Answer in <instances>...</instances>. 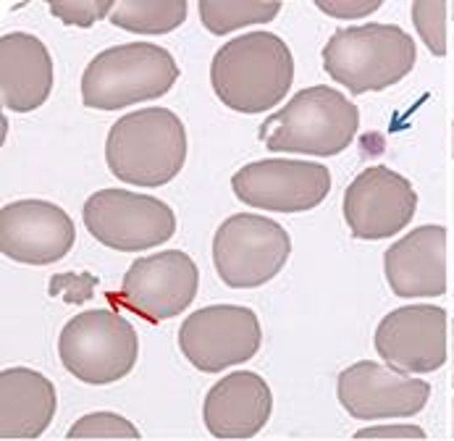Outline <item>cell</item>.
<instances>
[{
  "label": "cell",
  "instance_id": "cell-3",
  "mask_svg": "<svg viewBox=\"0 0 454 441\" xmlns=\"http://www.w3.org/2000/svg\"><path fill=\"white\" fill-rule=\"evenodd\" d=\"M360 129L357 106L339 90L316 84L297 92L260 126V142L270 153L331 158L344 153Z\"/></svg>",
  "mask_w": 454,
  "mask_h": 441
},
{
  "label": "cell",
  "instance_id": "cell-23",
  "mask_svg": "<svg viewBox=\"0 0 454 441\" xmlns=\"http://www.w3.org/2000/svg\"><path fill=\"white\" fill-rule=\"evenodd\" d=\"M68 439H127L137 441L142 434L139 429L127 421L124 415L119 413H90V415H82L66 434Z\"/></svg>",
  "mask_w": 454,
  "mask_h": 441
},
{
  "label": "cell",
  "instance_id": "cell-1",
  "mask_svg": "<svg viewBox=\"0 0 454 441\" xmlns=\"http://www.w3.org/2000/svg\"><path fill=\"white\" fill-rule=\"evenodd\" d=\"M294 82L289 45L273 32H247L218 48L210 63L215 98L237 114L276 108Z\"/></svg>",
  "mask_w": 454,
  "mask_h": 441
},
{
  "label": "cell",
  "instance_id": "cell-13",
  "mask_svg": "<svg viewBox=\"0 0 454 441\" xmlns=\"http://www.w3.org/2000/svg\"><path fill=\"white\" fill-rule=\"evenodd\" d=\"M200 289L195 260L182 250L137 257L124 273L121 300L153 323L184 313Z\"/></svg>",
  "mask_w": 454,
  "mask_h": 441
},
{
  "label": "cell",
  "instance_id": "cell-22",
  "mask_svg": "<svg viewBox=\"0 0 454 441\" xmlns=\"http://www.w3.org/2000/svg\"><path fill=\"white\" fill-rule=\"evenodd\" d=\"M450 3L444 0H415L410 5L412 13V24L420 35V40L426 43V48L431 51V56L442 59L447 56V13H450Z\"/></svg>",
  "mask_w": 454,
  "mask_h": 441
},
{
  "label": "cell",
  "instance_id": "cell-25",
  "mask_svg": "<svg viewBox=\"0 0 454 441\" xmlns=\"http://www.w3.org/2000/svg\"><path fill=\"white\" fill-rule=\"evenodd\" d=\"M98 287V276L95 273H56L48 284V295L51 297H61L68 305H82L87 300H92V292Z\"/></svg>",
  "mask_w": 454,
  "mask_h": 441
},
{
  "label": "cell",
  "instance_id": "cell-11",
  "mask_svg": "<svg viewBox=\"0 0 454 441\" xmlns=\"http://www.w3.org/2000/svg\"><path fill=\"white\" fill-rule=\"evenodd\" d=\"M418 210L412 182L389 166H371L344 192V221L355 240H389L410 226Z\"/></svg>",
  "mask_w": 454,
  "mask_h": 441
},
{
  "label": "cell",
  "instance_id": "cell-14",
  "mask_svg": "<svg viewBox=\"0 0 454 441\" xmlns=\"http://www.w3.org/2000/svg\"><path fill=\"white\" fill-rule=\"evenodd\" d=\"M76 242V226L61 205L48 200H16L0 210V252L27 265L64 260Z\"/></svg>",
  "mask_w": 454,
  "mask_h": 441
},
{
  "label": "cell",
  "instance_id": "cell-2",
  "mask_svg": "<svg viewBox=\"0 0 454 441\" xmlns=\"http://www.w3.org/2000/svg\"><path fill=\"white\" fill-rule=\"evenodd\" d=\"M187 161V129L168 108H142L121 116L106 139L108 171L134 187H163Z\"/></svg>",
  "mask_w": 454,
  "mask_h": 441
},
{
  "label": "cell",
  "instance_id": "cell-20",
  "mask_svg": "<svg viewBox=\"0 0 454 441\" xmlns=\"http://www.w3.org/2000/svg\"><path fill=\"white\" fill-rule=\"evenodd\" d=\"M187 0H124L116 3L111 24L137 35H166L187 21Z\"/></svg>",
  "mask_w": 454,
  "mask_h": 441
},
{
  "label": "cell",
  "instance_id": "cell-5",
  "mask_svg": "<svg viewBox=\"0 0 454 441\" xmlns=\"http://www.w3.org/2000/svg\"><path fill=\"white\" fill-rule=\"evenodd\" d=\"M179 79V63L153 43H127L98 53L82 74V103L95 111L163 98Z\"/></svg>",
  "mask_w": 454,
  "mask_h": 441
},
{
  "label": "cell",
  "instance_id": "cell-29",
  "mask_svg": "<svg viewBox=\"0 0 454 441\" xmlns=\"http://www.w3.org/2000/svg\"><path fill=\"white\" fill-rule=\"evenodd\" d=\"M452 131H454V126H452ZM452 155H454V153H452Z\"/></svg>",
  "mask_w": 454,
  "mask_h": 441
},
{
  "label": "cell",
  "instance_id": "cell-16",
  "mask_svg": "<svg viewBox=\"0 0 454 441\" xmlns=\"http://www.w3.org/2000/svg\"><path fill=\"white\" fill-rule=\"evenodd\" d=\"M384 276L402 300L442 297L447 292V229L426 224L384 252Z\"/></svg>",
  "mask_w": 454,
  "mask_h": 441
},
{
  "label": "cell",
  "instance_id": "cell-21",
  "mask_svg": "<svg viewBox=\"0 0 454 441\" xmlns=\"http://www.w3.org/2000/svg\"><path fill=\"white\" fill-rule=\"evenodd\" d=\"M200 21L210 35H229L242 27L273 21L281 11V3H260V0H200L197 3Z\"/></svg>",
  "mask_w": 454,
  "mask_h": 441
},
{
  "label": "cell",
  "instance_id": "cell-15",
  "mask_svg": "<svg viewBox=\"0 0 454 441\" xmlns=\"http://www.w3.org/2000/svg\"><path fill=\"white\" fill-rule=\"evenodd\" d=\"M376 352L402 374H434L447 363V313L439 305L396 308L376 328Z\"/></svg>",
  "mask_w": 454,
  "mask_h": 441
},
{
  "label": "cell",
  "instance_id": "cell-10",
  "mask_svg": "<svg viewBox=\"0 0 454 441\" xmlns=\"http://www.w3.org/2000/svg\"><path fill=\"white\" fill-rule=\"evenodd\" d=\"M234 194L258 210L305 213L324 202L331 192V171L321 163L265 158L242 166L231 177Z\"/></svg>",
  "mask_w": 454,
  "mask_h": 441
},
{
  "label": "cell",
  "instance_id": "cell-12",
  "mask_svg": "<svg viewBox=\"0 0 454 441\" xmlns=\"http://www.w3.org/2000/svg\"><path fill=\"white\" fill-rule=\"evenodd\" d=\"M336 394L352 418L389 421L418 415L431 399V383L391 366L360 360L339 374Z\"/></svg>",
  "mask_w": 454,
  "mask_h": 441
},
{
  "label": "cell",
  "instance_id": "cell-24",
  "mask_svg": "<svg viewBox=\"0 0 454 441\" xmlns=\"http://www.w3.org/2000/svg\"><path fill=\"white\" fill-rule=\"evenodd\" d=\"M116 3L114 0H51V13L61 19L68 27H92L103 21L106 16L111 19Z\"/></svg>",
  "mask_w": 454,
  "mask_h": 441
},
{
  "label": "cell",
  "instance_id": "cell-27",
  "mask_svg": "<svg viewBox=\"0 0 454 441\" xmlns=\"http://www.w3.org/2000/svg\"><path fill=\"white\" fill-rule=\"evenodd\" d=\"M373 439H412L426 441V431L412 423H394V426H368L355 434V441H373Z\"/></svg>",
  "mask_w": 454,
  "mask_h": 441
},
{
  "label": "cell",
  "instance_id": "cell-9",
  "mask_svg": "<svg viewBox=\"0 0 454 441\" xmlns=\"http://www.w3.org/2000/svg\"><path fill=\"white\" fill-rule=\"evenodd\" d=\"M262 328L245 305H207L187 315L179 328L182 355L202 374H221L258 355Z\"/></svg>",
  "mask_w": 454,
  "mask_h": 441
},
{
  "label": "cell",
  "instance_id": "cell-8",
  "mask_svg": "<svg viewBox=\"0 0 454 441\" xmlns=\"http://www.w3.org/2000/svg\"><path fill=\"white\" fill-rule=\"evenodd\" d=\"M82 221L100 245L116 252L153 250L176 232L171 205L129 189H98L87 197Z\"/></svg>",
  "mask_w": 454,
  "mask_h": 441
},
{
  "label": "cell",
  "instance_id": "cell-6",
  "mask_svg": "<svg viewBox=\"0 0 454 441\" xmlns=\"http://www.w3.org/2000/svg\"><path fill=\"white\" fill-rule=\"evenodd\" d=\"M59 358L82 383L106 386L129 376L139 358V339L124 315L95 308L66 323L59 336Z\"/></svg>",
  "mask_w": 454,
  "mask_h": 441
},
{
  "label": "cell",
  "instance_id": "cell-28",
  "mask_svg": "<svg viewBox=\"0 0 454 441\" xmlns=\"http://www.w3.org/2000/svg\"><path fill=\"white\" fill-rule=\"evenodd\" d=\"M373 441H412V439H373Z\"/></svg>",
  "mask_w": 454,
  "mask_h": 441
},
{
  "label": "cell",
  "instance_id": "cell-18",
  "mask_svg": "<svg viewBox=\"0 0 454 441\" xmlns=\"http://www.w3.org/2000/svg\"><path fill=\"white\" fill-rule=\"evenodd\" d=\"M53 79V59L40 37L29 32H5L0 37V98L8 111L29 114L45 106Z\"/></svg>",
  "mask_w": 454,
  "mask_h": 441
},
{
  "label": "cell",
  "instance_id": "cell-7",
  "mask_svg": "<svg viewBox=\"0 0 454 441\" xmlns=\"http://www.w3.org/2000/svg\"><path fill=\"white\" fill-rule=\"evenodd\" d=\"M289 255V232L258 213L229 216L213 234V265L231 289H255L273 281Z\"/></svg>",
  "mask_w": 454,
  "mask_h": 441
},
{
  "label": "cell",
  "instance_id": "cell-19",
  "mask_svg": "<svg viewBox=\"0 0 454 441\" xmlns=\"http://www.w3.org/2000/svg\"><path fill=\"white\" fill-rule=\"evenodd\" d=\"M59 410L56 386L40 371L13 366L0 371V437L40 439Z\"/></svg>",
  "mask_w": 454,
  "mask_h": 441
},
{
  "label": "cell",
  "instance_id": "cell-4",
  "mask_svg": "<svg viewBox=\"0 0 454 441\" xmlns=\"http://www.w3.org/2000/svg\"><path fill=\"white\" fill-rule=\"evenodd\" d=\"M415 59V40L396 24L344 27L324 48L325 74L352 95L389 90L412 71Z\"/></svg>",
  "mask_w": 454,
  "mask_h": 441
},
{
  "label": "cell",
  "instance_id": "cell-26",
  "mask_svg": "<svg viewBox=\"0 0 454 441\" xmlns=\"http://www.w3.org/2000/svg\"><path fill=\"white\" fill-rule=\"evenodd\" d=\"M381 5V0H316V8L333 19H365Z\"/></svg>",
  "mask_w": 454,
  "mask_h": 441
},
{
  "label": "cell",
  "instance_id": "cell-17",
  "mask_svg": "<svg viewBox=\"0 0 454 441\" xmlns=\"http://www.w3.org/2000/svg\"><path fill=\"white\" fill-rule=\"evenodd\" d=\"M273 394L265 378L253 371L223 376L205 394L202 423L215 439H253L265 429Z\"/></svg>",
  "mask_w": 454,
  "mask_h": 441
}]
</instances>
